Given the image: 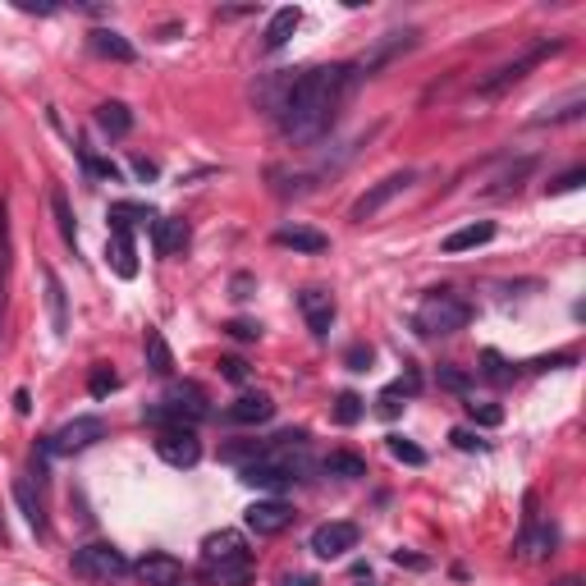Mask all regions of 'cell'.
Masks as SVG:
<instances>
[{"instance_id": "obj_19", "label": "cell", "mask_w": 586, "mask_h": 586, "mask_svg": "<svg viewBox=\"0 0 586 586\" xmlns=\"http://www.w3.org/2000/svg\"><path fill=\"white\" fill-rule=\"evenodd\" d=\"M42 280H46V312H51V335L65 339L69 335V293H65V280H60L51 266L42 271Z\"/></svg>"}, {"instance_id": "obj_35", "label": "cell", "mask_w": 586, "mask_h": 586, "mask_svg": "<svg viewBox=\"0 0 586 586\" xmlns=\"http://www.w3.org/2000/svg\"><path fill=\"white\" fill-rule=\"evenodd\" d=\"M138 220H156L152 216V207H142V202H115L110 207V225H138Z\"/></svg>"}, {"instance_id": "obj_18", "label": "cell", "mask_w": 586, "mask_h": 586, "mask_svg": "<svg viewBox=\"0 0 586 586\" xmlns=\"http://www.w3.org/2000/svg\"><path fill=\"white\" fill-rule=\"evenodd\" d=\"M87 46H92L101 60H115V65H133V60H138V46H133L129 37H120L115 28H92V33H87Z\"/></svg>"}, {"instance_id": "obj_21", "label": "cell", "mask_w": 586, "mask_h": 586, "mask_svg": "<svg viewBox=\"0 0 586 586\" xmlns=\"http://www.w3.org/2000/svg\"><path fill=\"white\" fill-rule=\"evenodd\" d=\"M495 239V220H472V225H463V229H454L440 248L449 252V257H458V252H472V248H486V243Z\"/></svg>"}, {"instance_id": "obj_8", "label": "cell", "mask_w": 586, "mask_h": 586, "mask_svg": "<svg viewBox=\"0 0 586 586\" xmlns=\"http://www.w3.org/2000/svg\"><path fill=\"white\" fill-rule=\"evenodd\" d=\"M97 440H106V422L101 417H74V422H65L60 431H51L42 440V454L46 458H69V454H83V449H92Z\"/></svg>"}, {"instance_id": "obj_28", "label": "cell", "mask_w": 586, "mask_h": 586, "mask_svg": "<svg viewBox=\"0 0 586 586\" xmlns=\"http://www.w3.org/2000/svg\"><path fill=\"white\" fill-rule=\"evenodd\" d=\"M330 472V477H339V481H358V477H367V458L362 454H348V449H335V454L321 463Z\"/></svg>"}, {"instance_id": "obj_29", "label": "cell", "mask_w": 586, "mask_h": 586, "mask_svg": "<svg viewBox=\"0 0 586 586\" xmlns=\"http://www.w3.org/2000/svg\"><path fill=\"white\" fill-rule=\"evenodd\" d=\"M142 353H147V367H152L156 376H170V371H174V353H170V344H165L161 330H147V339H142Z\"/></svg>"}, {"instance_id": "obj_7", "label": "cell", "mask_w": 586, "mask_h": 586, "mask_svg": "<svg viewBox=\"0 0 586 586\" xmlns=\"http://www.w3.org/2000/svg\"><path fill=\"white\" fill-rule=\"evenodd\" d=\"M417 184V170H394V174H385V179H376V184L367 188V193L348 207V220H358V225H367V220H376L380 211L390 207L394 197H403L408 188Z\"/></svg>"}, {"instance_id": "obj_40", "label": "cell", "mask_w": 586, "mask_h": 586, "mask_svg": "<svg viewBox=\"0 0 586 586\" xmlns=\"http://www.w3.org/2000/svg\"><path fill=\"white\" fill-rule=\"evenodd\" d=\"M83 170L92 174V179H110V184L120 179V170H115V165H110V161H97L92 152H83Z\"/></svg>"}, {"instance_id": "obj_10", "label": "cell", "mask_w": 586, "mask_h": 586, "mask_svg": "<svg viewBox=\"0 0 586 586\" xmlns=\"http://www.w3.org/2000/svg\"><path fill=\"white\" fill-rule=\"evenodd\" d=\"M358 522H321L312 532V554L316 559H344L348 550H358Z\"/></svg>"}, {"instance_id": "obj_5", "label": "cell", "mask_w": 586, "mask_h": 586, "mask_svg": "<svg viewBox=\"0 0 586 586\" xmlns=\"http://www.w3.org/2000/svg\"><path fill=\"white\" fill-rule=\"evenodd\" d=\"M564 51V42H536L532 51H522L518 60H509V65H500L490 78H481V87H477V97H500V92H509V87H518L522 78L532 74L536 65H545L550 55H559Z\"/></svg>"}, {"instance_id": "obj_16", "label": "cell", "mask_w": 586, "mask_h": 586, "mask_svg": "<svg viewBox=\"0 0 586 586\" xmlns=\"http://www.w3.org/2000/svg\"><path fill=\"white\" fill-rule=\"evenodd\" d=\"M225 417L234 426H261V422H271L275 417V399L271 394H261V390L257 394H239V399L225 408Z\"/></svg>"}, {"instance_id": "obj_46", "label": "cell", "mask_w": 586, "mask_h": 586, "mask_svg": "<svg viewBox=\"0 0 586 586\" xmlns=\"http://www.w3.org/2000/svg\"><path fill=\"white\" fill-rule=\"evenodd\" d=\"M275 586H321V582H316L312 573H284V577H280V582H275Z\"/></svg>"}, {"instance_id": "obj_31", "label": "cell", "mask_w": 586, "mask_h": 586, "mask_svg": "<svg viewBox=\"0 0 586 586\" xmlns=\"http://www.w3.org/2000/svg\"><path fill=\"white\" fill-rule=\"evenodd\" d=\"M362 417H367V399H362V394H353V390H344L335 399V422L339 426H358Z\"/></svg>"}, {"instance_id": "obj_32", "label": "cell", "mask_w": 586, "mask_h": 586, "mask_svg": "<svg viewBox=\"0 0 586 586\" xmlns=\"http://www.w3.org/2000/svg\"><path fill=\"white\" fill-rule=\"evenodd\" d=\"M51 211H55V225H60V239L69 243V248H78V229H74V211H69V197L55 188L51 193Z\"/></svg>"}, {"instance_id": "obj_43", "label": "cell", "mask_w": 586, "mask_h": 586, "mask_svg": "<svg viewBox=\"0 0 586 586\" xmlns=\"http://www.w3.org/2000/svg\"><path fill=\"white\" fill-rule=\"evenodd\" d=\"M220 371H225V380H234V385L248 380V362L243 358H220Z\"/></svg>"}, {"instance_id": "obj_17", "label": "cell", "mask_w": 586, "mask_h": 586, "mask_svg": "<svg viewBox=\"0 0 586 586\" xmlns=\"http://www.w3.org/2000/svg\"><path fill=\"white\" fill-rule=\"evenodd\" d=\"M106 261H110V271L120 275V280H133V275H138V252H133V234H129V225H110Z\"/></svg>"}, {"instance_id": "obj_38", "label": "cell", "mask_w": 586, "mask_h": 586, "mask_svg": "<svg viewBox=\"0 0 586 586\" xmlns=\"http://www.w3.org/2000/svg\"><path fill=\"white\" fill-rule=\"evenodd\" d=\"M467 413H472V422H477V426H500L504 422L500 403H477V399H472V403H467Z\"/></svg>"}, {"instance_id": "obj_48", "label": "cell", "mask_w": 586, "mask_h": 586, "mask_svg": "<svg viewBox=\"0 0 586 586\" xmlns=\"http://www.w3.org/2000/svg\"><path fill=\"white\" fill-rule=\"evenodd\" d=\"M252 289V275H234V298H248Z\"/></svg>"}, {"instance_id": "obj_37", "label": "cell", "mask_w": 586, "mask_h": 586, "mask_svg": "<svg viewBox=\"0 0 586 586\" xmlns=\"http://www.w3.org/2000/svg\"><path fill=\"white\" fill-rule=\"evenodd\" d=\"M582 110H586L582 92H573V97H568L564 106H554L550 115H541V120H536V124H545V120H550V124H564V120H577V115H582Z\"/></svg>"}, {"instance_id": "obj_9", "label": "cell", "mask_w": 586, "mask_h": 586, "mask_svg": "<svg viewBox=\"0 0 586 586\" xmlns=\"http://www.w3.org/2000/svg\"><path fill=\"white\" fill-rule=\"evenodd\" d=\"M156 458L170 467H197L202 463V440L193 426H161L156 431Z\"/></svg>"}, {"instance_id": "obj_49", "label": "cell", "mask_w": 586, "mask_h": 586, "mask_svg": "<svg viewBox=\"0 0 586 586\" xmlns=\"http://www.w3.org/2000/svg\"><path fill=\"white\" fill-rule=\"evenodd\" d=\"M554 586H586V582H582V577H559Z\"/></svg>"}, {"instance_id": "obj_22", "label": "cell", "mask_w": 586, "mask_h": 586, "mask_svg": "<svg viewBox=\"0 0 586 586\" xmlns=\"http://www.w3.org/2000/svg\"><path fill=\"white\" fill-rule=\"evenodd\" d=\"M275 243H280V248H293V252H307V257L330 248L326 234H316V229H307V225H280L275 229Z\"/></svg>"}, {"instance_id": "obj_15", "label": "cell", "mask_w": 586, "mask_h": 586, "mask_svg": "<svg viewBox=\"0 0 586 586\" xmlns=\"http://www.w3.org/2000/svg\"><path fill=\"white\" fill-rule=\"evenodd\" d=\"M243 559H252V550H248V541H243L239 532H211L207 541H202V568L243 564Z\"/></svg>"}, {"instance_id": "obj_6", "label": "cell", "mask_w": 586, "mask_h": 586, "mask_svg": "<svg viewBox=\"0 0 586 586\" xmlns=\"http://www.w3.org/2000/svg\"><path fill=\"white\" fill-rule=\"evenodd\" d=\"M129 573H133V564L106 541H92L83 550H74V577H83V582H120Z\"/></svg>"}, {"instance_id": "obj_45", "label": "cell", "mask_w": 586, "mask_h": 586, "mask_svg": "<svg viewBox=\"0 0 586 586\" xmlns=\"http://www.w3.org/2000/svg\"><path fill=\"white\" fill-rule=\"evenodd\" d=\"M229 335H234V339H261V326H257V321H229Z\"/></svg>"}, {"instance_id": "obj_27", "label": "cell", "mask_w": 586, "mask_h": 586, "mask_svg": "<svg viewBox=\"0 0 586 586\" xmlns=\"http://www.w3.org/2000/svg\"><path fill=\"white\" fill-rule=\"evenodd\" d=\"M202 582H207V586H248L252 582V559H243V564L202 568Z\"/></svg>"}, {"instance_id": "obj_20", "label": "cell", "mask_w": 586, "mask_h": 586, "mask_svg": "<svg viewBox=\"0 0 586 586\" xmlns=\"http://www.w3.org/2000/svg\"><path fill=\"white\" fill-rule=\"evenodd\" d=\"M188 243H193V229H188V220H179V216L156 220V252H161V257H184Z\"/></svg>"}, {"instance_id": "obj_24", "label": "cell", "mask_w": 586, "mask_h": 586, "mask_svg": "<svg viewBox=\"0 0 586 586\" xmlns=\"http://www.w3.org/2000/svg\"><path fill=\"white\" fill-rule=\"evenodd\" d=\"M298 23H303V10H293V5L275 10L271 23H266V37H261V46H266V51H280V46L289 42L293 33H298Z\"/></svg>"}, {"instance_id": "obj_30", "label": "cell", "mask_w": 586, "mask_h": 586, "mask_svg": "<svg viewBox=\"0 0 586 586\" xmlns=\"http://www.w3.org/2000/svg\"><path fill=\"white\" fill-rule=\"evenodd\" d=\"M14 500H19V509H23V518H28V527L46 536V513H42V504H37L33 486H28V481H23V477L14 481Z\"/></svg>"}, {"instance_id": "obj_14", "label": "cell", "mask_w": 586, "mask_h": 586, "mask_svg": "<svg viewBox=\"0 0 586 586\" xmlns=\"http://www.w3.org/2000/svg\"><path fill=\"white\" fill-rule=\"evenodd\" d=\"M243 522H248V532H257V536H280L293 522V509L284 500H257V504H248Z\"/></svg>"}, {"instance_id": "obj_3", "label": "cell", "mask_w": 586, "mask_h": 586, "mask_svg": "<svg viewBox=\"0 0 586 586\" xmlns=\"http://www.w3.org/2000/svg\"><path fill=\"white\" fill-rule=\"evenodd\" d=\"M467 321H472V303H467L463 293H454V289H431L422 303H417V312H413L417 335H426V339L458 335V330H467Z\"/></svg>"}, {"instance_id": "obj_12", "label": "cell", "mask_w": 586, "mask_h": 586, "mask_svg": "<svg viewBox=\"0 0 586 586\" xmlns=\"http://www.w3.org/2000/svg\"><path fill=\"white\" fill-rule=\"evenodd\" d=\"M298 312H303V321H307V330H312L316 339H326L330 335V326H335V293H326V289H303L298 293Z\"/></svg>"}, {"instance_id": "obj_2", "label": "cell", "mask_w": 586, "mask_h": 586, "mask_svg": "<svg viewBox=\"0 0 586 586\" xmlns=\"http://www.w3.org/2000/svg\"><path fill=\"white\" fill-rule=\"evenodd\" d=\"M243 481L257 490H289L293 481H303L312 472V458H307V435L303 431H284L275 440L261 445V454L252 463L239 467Z\"/></svg>"}, {"instance_id": "obj_11", "label": "cell", "mask_w": 586, "mask_h": 586, "mask_svg": "<svg viewBox=\"0 0 586 586\" xmlns=\"http://www.w3.org/2000/svg\"><path fill=\"white\" fill-rule=\"evenodd\" d=\"M513 550H518L522 559H545V554L554 550V527H541V518H536V495H527V513H522V532H518V541H513Z\"/></svg>"}, {"instance_id": "obj_23", "label": "cell", "mask_w": 586, "mask_h": 586, "mask_svg": "<svg viewBox=\"0 0 586 586\" xmlns=\"http://www.w3.org/2000/svg\"><path fill=\"white\" fill-rule=\"evenodd\" d=\"M10 266H14V239H10V202L0 197V321H5V298H10Z\"/></svg>"}, {"instance_id": "obj_25", "label": "cell", "mask_w": 586, "mask_h": 586, "mask_svg": "<svg viewBox=\"0 0 586 586\" xmlns=\"http://www.w3.org/2000/svg\"><path fill=\"white\" fill-rule=\"evenodd\" d=\"M97 129L106 133V138H129L133 110L124 106V101H101V106H97Z\"/></svg>"}, {"instance_id": "obj_44", "label": "cell", "mask_w": 586, "mask_h": 586, "mask_svg": "<svg viewBox=\"0 0 586 586\" xmlns=\"http://www.w3.org/2000/svg\"><path fill=\"white\" fill-rule=\"evenodd\" d=\"M371 367V348L367 344H353L348 348V371H367Z\"/></svg>"}, {"instance_id": "obj_4", "label": "cell", "mask_w": 586, "mask_h": 586, "mask_svg": "<svg viewBox=\"0 0 586 586\" xmlns=\"http://www.w3.org/2000/svg\"><path fill=\"white\" fill-rule=\"evenodd\" d=\"M211 408H207V394L197 390V385H179V390H170L161 403H152L147 408V422L152 426H193L207 422Z\"/></svg>"}, {"instance_id": "obj_33", "label": "cell", "mask_w": 586, "mask_h": 586, "mask_svg": "<svg viewBox=\"0 0 586 586\" xmlns=\"http://www.w3.org/2000/svg\"><path fill=\"white\" fill-rule=\"evenodd\" d=\"M87 390H92V399H106V394L120 390V376L110 371V362H97V367H92V376H87Z\"/></svg>"}, {"instance_id": "obj_36", "label": "cell", "mask_w": 586, "mask_h": 586, "mask_svg": "<svg viewBox=\"0 0 586 586\" xmlns=\"http://www.w3.org/2000/svg\"><path fill=\"white\" fill-rule=\"evenodd\" d=\"M481 376L495 380V385H509V380H513V367L500 358V353H495V348H486V353H481Z\"/></svg>"}, {"instance_id": "obj_13", "label": "cell", "mask_w": 586, "mask_h": 586, "mask_svg": "<svg viewBox=\"0 0 586 586\" xmlns=\"http://www.w3.org/2000/svg\"><path fill=\"white\" fill-rule=\"evenodd\" d=\"M138 582L142 586H184L188 582V573H184V564L174 559V554H165V550H152L147 559H138Z\"/></svg>"}, {"instance_id": "obj_41", "label": "cell", "mask_w": 586, "mask_h": 586, "mask_svg": "<svg viewBox=\"0 0 586 586\" xmlns=\"http://www.w3.org/2000/svg\"><path fill=\"white\" fill-rule=\"evenodd\" d=\"M582 179H586V170H582V165H573V170H564L559 179H550V193H573Z\"/></svg>"}, {"instance_id": "obj_26", "label": "cell", "mask_w": 586, "mask_h": 586, "mask_svg": "<svg viewBox=\"0 0 586 586\" xmlns=\"http://www.w3.org/2000/svg\"><path fill=\"white\" fill-rule=\"evenodd\" d=\"M417 390H422V380H417V371H408V376H403V380H394L390 390H380V399H376V413H380V417H399L403 399H413Z\"/></svg>"}, {"instance_id": "obj_1", "label": "cell", "mask_w": 586, "mask_h": 586, "mask_svg": "<svg viewBox=\"0 0 586 586\" xmlns=\"http://www.w3.org/2000/svg\"><path fill=\"white\" fill-rule=\"evenodd\" d=\"M358 83H362L358 65H316L307 74H298L280 101L284 138L316 142L321 133H330V124L339 120V106L358 92Z\"/></svg>"}, {"instance_id": "obj_42", "label": "cell", "mask_w": 586, "mask_h": 586, "mask_svg": "<svg viewBox=\"0 0 586 586\" xmlns=\"http://www.w3.org/2000/svg\"><path fill=\"white\" fill-rule=\"evenodd\" d=\"M449 440H454V449H463V454H477V449H481V435H472L467 426H454V431H449Z\"/></svg>"}, {"instance_id": "obj_39", "label": "cell", "mask_w": 586, "mask_h": 586, "mask_svg": "<svg viewBox=\"0 0 586 586\" xmlns=\"http://www.w3.org/2000/svg\"><path fill=\"white\" fill-rule=\"evenodd\" d=\"M440 385L454 394H467V385H472V376H467L463 367H440Z\"/></svg>"}, {"instance_id": "obj_47", "label": "cell", "mask_w": 586, "mask_h": 586, "mask_svg": "<svg viewBox=\"0 0 586 586\" xmlns=\"http://www.w3.org/2000/svg\"><path fill=\"white\" fill-rule=\"evenodd\" d=\"M133 174H138V179H156V165H152V161H142V156H138V161H133Z\"/></svg>"}, {"instance_id": "obj_34", "label": "cell", "mask_w": 586, "mask_h": 586, "mask_svg": "<svg viewBox=\"0 0 586 586\" xmlns=\"http://www.w3.org/2000/svg\"><path fill=\"white\" fill-rule=\"evenodd\" d=\"M385 445H390V454L399 458V463H408V467H422V463H426V449H422V445H413L408 435H390Z\"/></svg>"}]
</instances>
